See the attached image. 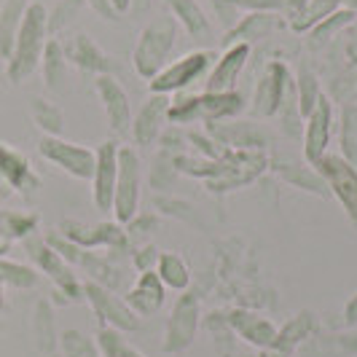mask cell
Returning <instances> with one entry per match:
<instances>
[{"label":"cell","instance_id":"6da1fadb","mask_svg":"<svg viewBox=\"0 0 357 357\" xmlns=\"http://www.w3.org/2000/svg\"><path fill=\"white\" fill-rule=\"evenodd\" d=\"M46 46H49V11H46L43 3L36 0V3L27 6L17 40H14V49H11V56L6 59L8 81H14V84L27 81L40 68Z\"/></svg>","mask_w":357,"mask_h":357},{"label":"cell","instance_id":"7a4b0ae2","mask_svg":"<svg viewBox=\"0 0 357 357\" xmlns=\"http://www.w3.org/2000/svg\"><path fill=\"white\" fill-rule=\"evenodd\" d=\"M245 110V97L239 91H202V94H188L172 100L169 105V124H194V121H207V124H218V121H229L236 119Z\"/></svg>","mask_w":357,"mask_h":357},{"label":"cell","instance_id":"3957f363","mask_svg":"<svg viewBox=\"0 0 357 357\" xmlns=\"http://www.w3.org/2000/svg\"><path fill=\"white\" fill-rule=\"evenodd\" d=\"M175 43H178V22L172 17H159L151 24H145L143 33L137 36L135 52H132L135 73L145 81L159 75L175 49Z\"/></svg>","mask_w":357,"mask_h":357},{"label":"cell","instance_id":"277c9868","mask_svg":"<svg viewBox=\"0 0 357 357\" xmlns=\"http://www.w3.org/2000/svg\"><path fill=\"white\" fill-rule=\"evenodd\" d=\"M140 191H143V161L135 148L119 145V180L110 210L116 223L129 226L140 215Z\"/></svg>","mask_w":357,"mask_h":357},{"label":"cell","instance_id":"5b68a950","mask_svg":"<svg viewBox=\"0 0 357 357\" xmlns=\"http://www.w3.org/2000/svg\"><path fill=\"white\" fill-rule=\"evenodd\" d=\"M264 167H266V156L261 151H234V148L229 151L226 148V153L210 164L204 183L213 191H234V188H242L245 183H252Z\"/></svg>","mask_w":357,"mask_h":357},{"label":"cell","instance_id":"8992f818","mask_svg":"<svg viewBox=\"0 0 357 357\" xmlns=\"http://www.w3.org/2000/svg\"><path fill=\"white\" fill-rule=\"evenodd\" d=\"M213 59V52H202V49L183 54L178 59L167 62L159 75H153L148 81V89H151V94H169V97L178 94V91H185L194 81H199L204 73L210 70Z\"/></svg>","mask_w":357,"mask_h":357},{"label":"cell","instance_id":"52a82bcc","mask_svg":"<svg viewBox=\"0 0 357 357\" xmlns=\"http://www.w3.org/2000/svg\"><path fill=\"white\" fill-rule=\"evenodd\" d=\"M199 317H202V306L199 298L191 293L178 296V301L172 306L167 325H164V339H161V349L167 355H178L185 352L199 333Z\"/></svg>","mask_w":357,"mask_h":357},{"label":"cell","instance_id":"ba28073f","mask_svg":"<svg viewBox=\"0 0 357 357\" xmlns=\"http://www.w3.org/2000/svg\"><path fill=\"white\" fill-rule=\"evenodd\" d=\"M314 169L325 180L328 194L339 199L347 218L357 226V167H352L347 159H341L339 153H325L314 164Z\"/></svg>","mask_w":357,"mask_h":357},{"label":"cell","instance_id":"9c48e42d","mask_svg":"<svg viewBox=\"0 0 357 357\" xmlns=\"http://www.w3.org/2000/svg\"><path fill=\"white\" fill-rule=\"evenodd\" d=\"M30 242V239H24ZM30 258L36 261V268L40 274H46L54 282V287L59 290V296H65V301H78L84 298V282L78 280L75 266H70L56 250H52L46 245V239H36L30 242Z\"/></svg>","mask_w":357,"mask_h":357},{"label":"cell","instance_id":"30bf717a","mask_svg":"<svg viewBox=\"0 0 357 357\" xmlns=\"http://www.w3.org/2000/svg\"><path fill=\"white\" fill-rule=\"evenodd\" d=\"M38 153L43 159L59 167L62 172H68L70 178L78 180H91L94 172V151L86 145L70 143V140H62V137H52V135H43L40 143H38Z\"/></svg>","mask_w":357,"mask_h":357},{"label":"cell","instance_id":"8fae6325","mask_svg":"<svg viewBox=\"0 0 357 357\" xmlns=\"http://www.w3.org/2000/svg\"><path fill=\"white\" fill-rule=\"evenodd\" d=\"M84 298L89 301V306L94 309V314L102 320L105 328H116V331H121V333H135V331H140L143 320H140V317L129 309V304H126L124 298L116 296L113 290H107V287L86 280V282H84Z\"/></svg>","mask_w":357,"mask_h":357},{"label":"cell","instance_id":"7c38bea8","mask_svg":"<svg viewBox=\"0 0 357 357\" xmlns=\"http://www.w3.org/2000/svg\"><path fill=\"white\" fill-rule=\"evenodd\" d=\"M293 89H296V84H293V75H290L285 62H271L266 73L261 75L255 94H252V116H258V119L277 116Z\"/></svg>","mask_w":357,"mask_h":357},{"label":"cell","instance_id":"4fadbf2b","mask_svg":"<svg viewBox=\"0 0 357 357\" xmlns=\"http://www.w3.org/2000/svg\"><path fill=\"white\" fill-rule=\"evenodd\" d=\"M94 172H91V202L97 210L110 213L113 210V194L119 180V143L105 140L94 151Z\"/></svg>","mask_w":357,"mask_h":357},{"label":"cell","instance_id":"5bb4252c","mask_svg":"<svg viewBox=\"0 0 357 357\" xmlns=\"http://www.w3.org/2000/svg\"><path fill=\"white\" fill-rule=\"evenodd\" d=\"M333 102L328 94H322L317 107L304 119V159L309 167H314L317 161L328 153V145L333 137Z\"/></svg>","mask_w":357,"mask_h":357},{"label":"cell","instance_id":"9a60e30c","mask_svg":"<svg viewBox=\"0 0 357 357\" xmlns=\"http://www.w3.org/2000/svg\"><path fill=\"white\" fill-rule=\"evenodd\" d=\"M59 234L78 245L81 250H124L126 248V231L121 223H100V226H86V223H75V220H65L59 226Z\"/></svg>","mask_w":357,"mask_h":357},{"label":"cell","instance_id":"2e32d148","mask_svg":"<svg viewBox=\"0 0 357 357\" xmlns=\"http://www.w3.org/2000/svg\"><path fill=\"white\" fill-rule=\"evenodd\" d=\"M0 180L14 191V194H22V197H33L40 188V178L33 169L30 159L11 148V145L0 143Z\"/></svg>","mask_w":357,"mask_h":357},{"label":"cell","instance_id":"e0dca14e","mask_svg":"<svg viewBox=\"0 0 357 357\" xmlns=\"http://www.w3.org/2000/svg\"><path fill=\"white\" fill-rule=\"evenodd\" d=\"M169 105L172 97L169 94H151L137 110V116H132V137L137 145H153L161 137L164 126H167V116H169Z\"/></svg>","mask_w":357,"mask_h":357},{"label":"cell","instance_id":"ac0fdd59","mask_svg":"<svg viewBox=\"0 0 357 357\" xmlns=\"http://www.w3.org/2000/svg\"><path fill=\"white\" fill-rule=\"evenodd\" d=\"M248 59H250V46L248 43L226 46L220 56H215V65L210 68L204 91H234Z\"/></svg>","mask_w":357,"mask_h":357},{"label":"cell","instance_id":"d6986e66","mask_svg":"<svg viewBox=\"0 0 357 357\" xmlns=\"http://www.w3.org/2000/svg\"><path fill=\"white\" fill-rule=\"evenodd\" d=\"M164 298H167V287L159 280V274L153 268H148V271L137 274V280H135V285L129 287L124 301L143 320V317H151V314H159L164 309Z\"/></svg>","mask_w":357,"mask_h":357},{"label":"cell","instance_id":"ffe728a7","mask_svg":"<svg viewBox=\"0 0 357 357\" xmlns=\"http://www.w3.org/2000/svg\"><path fill=\"white\" fill-rule=\"evenodd\" d=\"M94 89H97V97L105 107V116L113 126V132H129L132 129V105H129V97L121 89V84L113 75H97Z\"/></svg>","mask_w":357,"mask_h":357},{"label":"cell","instance_id":"44dd1931","mask_svg":"<svg viewBox=\"0 0 357 357\" xmlns=\"http://www.w3.org/2000/svg\"><path fill=\"white\" fill-rule=\"evenodd\" d=\"M277 27H282V14H245L234 27L226 30L220 43H223V49L234 46V43H248L250 46L252 40L271 36Z\"/></svg>","mask_w":357,"mask_h":357},{"label":"cell","instance_id":"7402d4cb","mask_svg":"<svg viewBox=\"0 0 357 357\" xmlns=\"http://www.w3.org/2000/svg\"><path fill=\"white\" fill-rule=\"evenodd\" d=\"M226 322H229L248 344L261 347V349H271V344L277 339V328H274L266 317H261V314H255V312H248V309H231Z\"/></svg>","mask_w":357,"mask_h":357},{"label":"cell","instance_id":"603a6c76","mask_svg":"<svg viewBox=\"0 0 357 357\" xmlns=\"http://www.w3.org/2000/svg\"><path fill=\"white\" fill-rule=\"evenodd\" d=\"M62 52H65V59L73 62L75 68H81V70L94 73V75H110V68H113L110 59H107L105 54H102V49L89 36L70 38L62 46Z\"/></svg>","mask_w":357,"mask_h":357},{"label":"cell","instance_id":"cb8c5ba5","mask_svg":"<svg viewBox=\"0 0 357 357\" xmlns=\"http://www.w3.org/2000/svg\"><path fill=\"white\" fill-rule=\"evenodd\" d=\"M167 6H169V17L175 19L178 27H183L194 40H207L213 36L210 17L197 0H167Z\"/></svg>","mask_w":357,"mask_h":357},{"label":"cell","instance_id":"d4e9b609","mask_svg":"<svg viewBox=\"0 0 357 357\" xmlns=\"http://www.w3.org/2000/svg\"><path fill=\"white\" fill-rule=\"evenodd\" d=\"M314 331H317L314 314H312V312H301L298 317H293V320L287 322L282 331H277V339H274V344H271V352H274L277 357L293 355V349H296L304 339H309Z\"/></svg>","mask_w":357,"mask_h":357},{"label":"cell","instance_id":"484cf974","mask_svg":"<svg viewBox=\"0 0 357 357\" xmlns=\"http://www.w3.org/2000/svg\"><path fill=\"white\" fill-rule=\"evenodd\" d=\"M40 218L30 210H6L0 207V239L3 242H24L38 231Z\"/></svg>","mask_w":357,"mask_h":357},{"label":"cell","instance_id":"4316f807","mask_svg":"<svg viewBox=\"0 0 357 357\" xmlns=\"http://www.w3.org/2000/svg\"><path fill=\"white\" fill-rule=\"evenodd\" d=\"M27 6H30L27 0H6L3 3V8H0V59L11 56V49H14V40H17Z\"/></svg>","mask_w":357,"mask_h":357},{"label":"cell","instance_id":"83f0119b","mask_svg":"<svg viewBox=\"0 0 357 357\" xmlns=\"http://www.w3.org/2000/svg\"><path fill=\"white\" fill-rule=\"evenodd\" d=\"M153 271L159 274L164 287H169V290L183 293L185 287L191 285V268H188V264L180 258L178 252H159V261H156Z\"/></svg>","mask_w":357,"mask_h":357},{"label":"cell","instance_id":"f1b7e54d","mask_svg":"<svg viewBox=\"0 0 357 357\" xmlns=\"http://www.w3.org/2000/svg\"><path fill=\"white\" fill-rule=\"evenodd\" d=\"M287 183H293L296 188H304L309 194H320L325 197L328 194V185H325V180L320 178V172L314 169V167H301V164H277L274 167Z\"/></svg>","mask_w":357,"mask_h":357},{"label":"cell","instance_id":"f546056e","mask_svg":"<svg viewBox=\"0 0 357 357\" xmlns=\"http://www.w3.org/2000/svg\"><path fill=\"white\" fill-rule=\"evenodd\" d=\"M293 84H296V102H298V113H301V119H306V116L317 107V102H320V97H322L320 81H317L314 70H309L306 65H301Z\"/></svg>","mask_w":357,"mask_h":357},{"label":"cell","instance_id":"4dcf8cb0","mask_svg":"<svg viewBox=\"0 0 357 357\" xmlns=\"http://www.w3.org/2000/svg\"><path fill=\"white\" fill-rule=\"evenodd\" d=\"M0 285L14 287V290H30L38 285V268L6 255L0 258Z\"/></svg>","mask_w":357,"mask_h":357},{"label":"cell","instance_id":"1f68e13d","mask_svg":"<svg viewBox=\"0 0 357 357\" xmlns=\"http://www.w3.org/2000/svg\"><path fill=\"white\" fill-rule=\"evenodd\" d=\"M355 19H357V11H352V8H339L336 14H331L328 19H322L320 24H314V27L306 33V36H309V43H312V46L328 43L336 33H341L344 27H349Z\"/></svg>","mask_w":357,"mask_h":357},{"label":"cell","instance_id":"d6a6232c","mask_svg":"<svg viewBox=\"0 0 357 357\" xmlns=\"http://www.w3.org/2000/svg\"><path fill=\"white\" fill-rule=\"evenodd\" d=\"M339 145L341 159H347L352 167H357V107L347 105L339 119Z\"/></svg>","mask_w":357,"mask_h":357},{"label":"cell","instance_id":"836d02e7","mask_svg":"<svg viewBox=\"0 0 357 357\" xmlns=\"http://www.w3.org/2000/svg\"><path fill=\"white\" fill-rule=\"evenodd\" d=\"M94 339H97V347H100V355L102 357H145L143 352H137V349L124 339V333L116 331V328H105V325H102Z\"/></svg>","mask_w":357,"mask_h":357},{"label":"cell","instance_id":"e575fe53","mask_svg":"<svg viewBox=\"0 0 357 357\" xmlns=\"http://www.w3.org/2000/svg\"><path fill=\"white\" fill-rule=\"evenodd\" d=\"M59 349L65 357H102L97 339H91L84 331H75V328H68L59 333Z\"/></svg>","mask_w":357,"mask_h":357},{"label":"cell","instance_id":"d590c367","mask_svg":"<svg viewBox=\"0 0 357 357\" xmlns=\"http://www.w3.org/2000/svg\"><path fill=\"white\" fill-rule=\"evenodd\" d=\"M36 344L40 352H46V355H52L54 349H56V328H54V317H52V304L49 301H40L36 306Z\"/></svg>","mask_w":357,"mask_h":357},{"label":"cell","instance_id":"8d00e7d4","mask_svg":"<svg viewBox=\"0 0 357 357\" xmlns=\"http://www.w3.org/2000/svg\"><path fill=\"white\" fill-rule=\"evenodd\" d=\"M339 8H344V0H309L304 17L296 24H290L296 33H309L314 24H320L322 19H328L331 14H336Z\"/></svg>","mask_w":357,"mask_h":357},{"label":"cell","instance_id":"74e56055","mask_svg":"<svg viewBox=\"0 0 357 357\" xmlns=\"http://www.w3.org/2000/svg\"><path fill=\"white\" fill-rule=\"evenodd\" d=\"M40 68H43L46 86H49V89H54V86H59V84H62V78H65V68H68V59H65V52H62V43L49 40V46H46V52H43V62H40Z\"/></svg>","mask_w":357,"mask_h":357},{"label":"cell","instance_id":"f35d334b","mask_svg":"<svg viewBox=\"0 0 357 357\" xmlns=\"http://www.w3.org/2000/svg\"><path fill=\"white\" fill-rule=\"evenodd\" d=\"M33 119L43 129V135H52V137L62 135V110L49 100H43V97L33 100Z\"/></svg>","mask_w":357,"mask_h":357},{"label":"cell","instance_id":"ab89813d","mask_svg":"<svg viewBox=\"0 0 357 357\" xmlns=\"http://www.w3.org/2000/svg\"><path fill=\"white\" fill-rule=\"evenodd\" d=\"M239 14H282L285 0H226Z\"/></svg>","mask_w":357,"mask_h":357},{"label":"cell","instance_id":"60d3db41","mask_svg":"<svg viewBox=\"0 0 357 357\" xmlns=\"http://www.w3.org/2000/svg\"><path fill=\"white\" fill-rule=\"evenodd\" d=\"M306 6H309V0H285V11H282V14L287 17L290 24H296L298 19L304 17Z\"/></svg>","mask_w":357,"mask_h":357},{"label":"cell","instance_id":"b9f144b4","mask_svg":"<svg viewBox=\"0 0 357 357\" xmlns=\"http://www.w3.org/2000/svg\"><path fill=\"white\" fill-rule=\"evenodd\" d=\"M86 3L91 6V11H94V14H100L102 19H110V22H113V19H119V11L113 8V3H110V0H86Z\"/></svg>","mask_w":357,"mask_h":357},{"label":"cell","instance_id":"7bdbcfd3","mask_svg":"<svg viewBox=\"0 0 357 357\" xmlns=\"http://www.w3.org/2000/svg\"><path fill=\"white\" fill-rule=\"evenodd\" d=\"M148 258H151V261H159V252H153V248H145V250H140L137 255H135V266L140 268V271L153 268L151 264H148Z\"/></svg>","mask_w":357,"mask_h":357},{"label":"cell","instance_id":"ee69618b","mask_svg":"<svg viewBox=\"0 0 357 357\" xmlns=\"http://www.w3.org/2000/svg\"><path fill=\"white\" fill-rule=\"evenodd\" d=\"M344 322L352 328V325H357V293L347 301V306H344Z\"/></svg>","mask_w":357,"mask_h":357},{"label":"cell","instance_id":"f6af8a7d","mask_svg":"<svg viewBox=\"0 0 357 357\" xmlns=\"http://www.w3.org/2000/svg\"><path fill=\"white\" fill-rule=\"evenodd\" d=\"M110 3H113V8H116L119 14H124L126 8H129V3H132V0H110Z\"/></svg>","mask_w":357,"mask_h":357},{"label":"cell","instance_id":"bcb514c9","mask_svg":"<svg viewBox=\"0 0 357 357\" xmlns=\"http://www.w3.org/2000/svg\"><path fill=\"white\" fill-rule=\"evenodd\" d=\"M8 250H11V242H3V239H0V258H6Z\"/></svg>","mask_w":357,"mask_h":357},{"label":"cell","instance_id":"7dc6e473","mask_svg":"<svg viewBox=\"0 0 357 357\" xmlns=\"http://www.w3.org/2000/svg\"><path fill=\"white\" fill-rule=\"evenodd\" d=\"M3 312H6V287L0 285V317H3Z\"/></svg>","mask_w":357,"mask_h":357},{"label":"cell","instance_id":"c3c4849f","mask_svg":"<svg viewBox=\"0 0 357 357\" xmlns=\"http://www.w3.org/2000/svg\"><path fill=\"white\" fill-rule=\"evenodd\" d=\"M3 3H6V0H0V8H3Z\"/></svg>","mask_w":357,"mask_h":357}]
</instances>
